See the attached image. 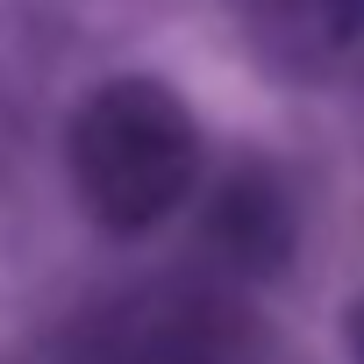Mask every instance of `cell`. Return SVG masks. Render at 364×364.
<instances>
[{"label":"cell","instance_id":"cell-1","mask_svg":"<svg viewBox=\"0 0 364 364\" xmlns=\"http://www.w3.org/2000/svg\"><path fill=\"white\" fill-rule=\"evenodd\" d=\"M65 164L86 222L150 236L200 186V122L164 79H100L65 129Z\"/></svg>","mask_w":364,"mask_h":364},{"label":"cell","instance_id":"cell-2","mask_svg":"<svg viewBox=\"0 0 364 364\" xmlns=\"http://www.w3.org/2000/svg\"><path fill=\"white\" fill-rule=\"evenodd\" d=\"M243 29L300 86H364V0H243Z\"/></svg>","mask_w":364,"mask_h":364},{"label":"cell","instance_id":"cell-3","mask_svg":"<svg viewBox=\"0 0 364 364\" xmlns=\"http://www.w3.org/2000/svg\"><path fill=\"white\" fill-rule=\"evenodd\" d=\"M343 336H350V357H357V364H364V300H357V307H350V328H343Z\"/></svg>","mask_w":364,"mask_h":364}]
</instances>
